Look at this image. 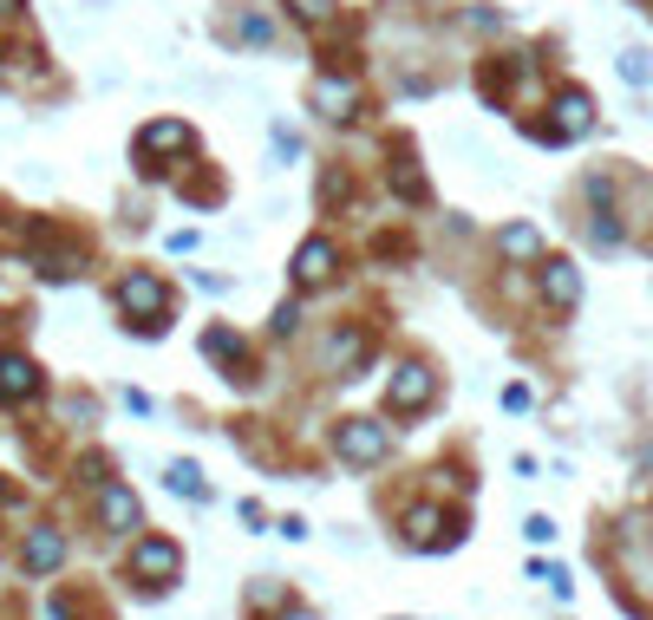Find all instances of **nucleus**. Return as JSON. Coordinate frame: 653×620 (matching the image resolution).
Instances as JSON below:
<instances>
[{
  "label": "nucleus",
  "instance_id": "nucleus-1",
  "mask_svg": "<svg viewBox=\"0 0 653 620\" xmlns=\"http://www.w3.org/2000/svg\"><path fill=\"white\" fill-rule=\"evenodd\" d=\"M340 458L347 464H379L386 451H392V438H386V425H373V418H353V425H340Z\"/></svg>",
  "mask_w": 653,
  "mask_h": 620
},
{
  "label": "nucleus",
  "instance_id": "nucleus-2",
  "mask_svg": "<svg viewBox=\"0 0 653 620\" xmlns=\"http://www.w3.org/2000/svg\"><path fill=\"white\" fill-rule=\"evenodd\" d=\"M118 307H124V314H164V281H157V275H131V281L118 288Z\"/></svg>",
  "mask_w": 653,
  "mask_h": 620
},
{
  "label": "nucleus",
  "instance_id": "nucleus-3",
  "mask_svg": "<svg viewBox=\"0 0 653 620\" xmlns=\"http://www.w3.org/2000/svg\"><path fill=\"white\" fill-rule=\"evenodd\" d=\"M39 392V373L26 353H0V399H33Z\"/></svg>",
  "mask_w": 653,
  "mask_h": 620
},
{
  "label": "nucleus",
  "instance_id": "nucleus-4",
  "mask_svg": "<svg viewBox=\"0 0 653 620\" xmlns=\"http://www.w3.org/2000/svg\"><path fill=\"white\" fill-rule=\"evenodd\" d=\"M589 124H595L589 92H563V98H556V137H582Z\"/></svg>",
  "mask_w": 653,
  "mask_h": 620
},
{
  "label": "nucleus",
  "instance_id": "nucleus-5",
  "mask_svg": "<svg viewBox=\"0 0 653 620\" xmlns=\"http://www.w3.org/2000/svg\"><path fill=\"white\" fill-rule=\"evenodd\" d=\"M392 405H399V412L432 405V373H425V366H399V379H392Z\"/></svg>",
  "mask_w": 653,
  "mask_h": 620
},
{
  "label": "nucleus",
  "instance_id": "nucleus-6",
  "mask_svg": "<svg viewBox=\"0 0 653 620\" xmlns=\"http://www.w3.org/2000/svg\"><path fill=\"white\" fill-rule=\"evenodd\" d=\"M177 569H183V556L170 549V543H137V575H150V582H177Z\"/></svg>",
  "mask_w": 653,
  "mask_h": 620
},
{
  "label": "nucleus",
  "instance_id": "nucleus-7",
  "mask_svg": "<svg viewBox=\"0 0 653 620\" xmlns=\"http://www.w3.org/2000/svg\"><path fill=\"white\" fill-rule=\"evenodd\" d=\"M294 281H307V288L334 281V242H307V248L294 255Z\"/></svg>",
  "mask_w": 653,
  "mask_h": 620
},
{
  "label": "nucleus",
  "instance_id": "nucleus-8",
  "mask_svg": "<svg viewBox=\"0 0 653 620\" xmlns=\"http://www.w3.org/2000/svg\"><path fill=\"white\" fill-rule=\"evenodd\" d=\"M543 294H549V307H576L582 301V275L569 262H549L543 268Z\"/></svg>",
  "mask_w": 653,
  "mask_h": 620
},
{
  "label": "nucleus",
  "instance_id": "nucleus-9",
  "mask_svg": "<svg viewBox=\"0 0 653 620\" xmlns=\"http://www.w3.org/2000/svg\"><path fill=\"white\" fill-rule=\"evenodd\" d=\"M98 516H105L111 530H137V503H131V490L105 484V490H98Z\"/></svg>",
  "mask_w": 653,
  "mask_h": 620
},
{
  "label": "nucleus",
  "instance_id": "nucleus-10",
  "mask_svg": "<svg viewBox=\"0 0 653 620\" xmlns=\"http://www.w3.org/2000/svg\"><path fill=\"white\" fill-rule=\"evenodd\" d=\"M412 543H419V549H445V543H451L445 510H412Z\"/></svg>",
  "mask_w": 653,
  "mask_h": 620
},
{
  "label": "nucleus",
  "instance_id": "nucleus-11",
  "mask_svg": "<svg viewBox=\"0 0 653 620\" xmlns=\"http://www.w3.org/2000/svg\"><path fill=\"white\" fill-rule=\"evenodd\" d=\"M137 150H190V124H150L137 137Z\"/></svg>",
  "mask_w": 653,
  "mask_h": 620
},
{
  "label": "nucleus",
  "instance_id": "nucleus-12",
  "mask_svg": "<svg viewBox=\"0 0 653 620\" xmlns=\"http://www.w3.org/2000/svg\"><path fill=\"white\" fill-rule=\"evenodd\" d=\"M314 105H321L327 118H347V105H353V85H340V78H321V92H314Z\"/></svg>",
  "mask_w": 653,
  "mask_h": 620
},
{
  "label": "nucleus",
  "instance_id": "nucleus-13",
  "mask_svg": "<svg viewBox=\"0 0 653 620\" xmlns=\"http://www.w3.org/2000/svg\"><path fill=\"white\" fill-rule=\"evenodd\" d=\"M59 556H65V543H59V536H46V530L26 543V569H59Z\"/></svg>",
  "mask_w": 653,
  "mask_h": 620
},
{
  "label": "nucleus",
  "instance_id": "nucleus-14",
  "mask_svg": "<svg viewBox=\"0 0 653 620\" xmlns=\"http://www.w3.org/2000/svg\"><path fill=\"white\" fill-rule=\"evenodd\" d=\"M543 248V235L536 229H504V255H517V262H530Z\"/></svg>",
  "mask_w": 653,
  "mask_h": 620
},
{
  "label": "nucleus",
  "instance_id": "nucleus-15",
  "mask_svg": "<svg viewBox=\"0 0 653 620\" xmlns=\"http://www.w3.org/2000/svg\"><path fill=\"white\" fill-rule=\"evenodd\" d=\"M170 490H177V497H203V477H196V464H170Z\"/></svg>",
  "mask_w": 653,
  "mask_h": 620
},
{
  "label": "nucleus",
  "instance_id": "nucleus-16",
  "mask_svg": "<svg viewBox=\"0 0 653 620\" xmlns=\"http://www.w3.org/2000/svg\"><path fill=\"white\" fill-rule=\"evenodd\" d=\"M288 7H294L301 20H327V13H334V0H288Z\"/></svg>",
  "mask_w": 653,
  "mask_h": 620
},
{
  "label": "nucleus",
  "instance_id": "nucleus-17",
  "mask_svg": "<svg viewBox=\"0 0 653 620\" xmlns=\"http://www.w3.org/2000/svg\"><path fill=\"white\" fill-rule=\"evenodd\" d=\"M288 620H314V615H288Z\"/></svg>",
  "mask_w": 653,
  "mask_h": 620
},
{
  "label": "nucleus",
  "instance_id": "nucleus-18",
  "mask_svg": "<svg viewBox=\"0 0 653 620\" xmlns=\"http://www.w3.org/2000/svg\"><path fill=\"white\" fill-rule=\"evenodd\" d=\"M0 503H7V484H0Z\"/></svg>",
  "mask_w": 653,
  "mask_h": 620
},
{
  "label": "nucleus",
  "instance_id": "nucleus-19",
  "mask_svg": "<svg viewBox=\"0 0 653 620\" xmlns=\"http://www.w3.org/2000/svg\"><path fill=\"white\" fill-rule=\"evenodd\" d=\"M0 7H20V0H0Z\"/></svg>",
  "mask_w": 653,
  "mask_h": 620
}]
</instances>
